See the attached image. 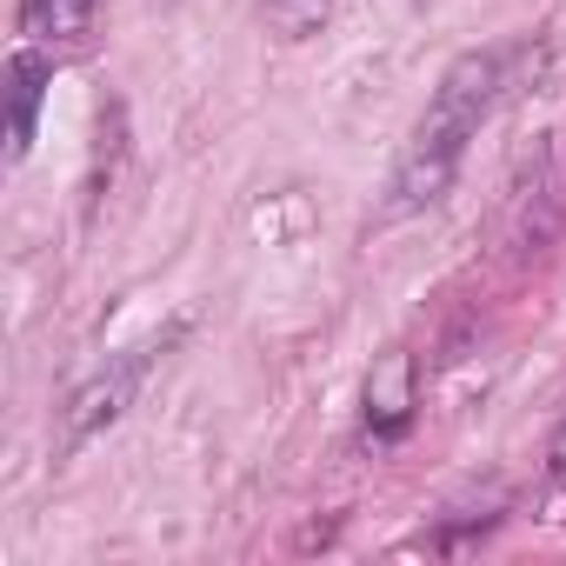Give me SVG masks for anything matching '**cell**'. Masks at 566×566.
I'll list each match as a JSON object with an SVG mask.
<instances>
[{
	"instance_id": "obj_1",
	"label": "cell",
	"mask_w": 566,
	"mask_h": 566,
	"mask_svg": "<svg viewBox=\"0 0 566 566\" xmlns=\"http://www.w3.org/2000/svg\"><path fill=\"white\" fill-rule=\"evenodd\" d=\"M500 74H506V54L500 48H467L460 61H447L427 114L413 120V140L400 147L394 160V180H387V213H420L433 207L453 180H460V160L480 134V120L493 114L500 101Z\"/></svg>"
},
{
	"instance_id": "obj_2",
	"label": "cell",
	"mask_w": 566,
	"mask_h": 566,
	"mask_svg": "<svg viewBox=\"0 0 566 566\" xmlns=\"http://www.w3.org/2000/svg\"><path fill=\"white\" fill-rule=\"evenodd\" d=\"M180 340V327L167 334V340H147V347H127V354H114L101 374H87L74 394H67V407H61V433H54V453H81L87 440H101L127 407H134V394H140V380H147V367H154V354H167Z\"/></svg>"
},
{
	"instance_id": "obj_3",
	"label": "cell",
	"mask_w": 566,
	"mask_h": 566,
	"mask_svg": "<svg viewBox=\"0 0 566 566\" xmlns=\"http://www.w3.org/2000/svg\"><path fill=\"white\" fill-rule=\"evenodd\" d=\"M566 227V154L559 147H539L533 154V180H520L506 193V253L513 260H533L559 240Z\"/></svg>"
},
{
	"instance_id": "obj_4",
	"label": "cell",
	"mask_w": 566,
	"mask_h": 566,
	"mask_svg": "<svg viewBox=\"0 0 566 566\" xmlns=\"http://www.w3.org/2000/svg\"><path fill=\"white\" fill-rule=\"evenodd\" d=\"M413 407H420V360L407 347H387L367 367V440L394 447L413 427Z\"/></svg>"
},
{
	"instance_id": "obj_5",
	"label": "cell",
	"mask_w": 566,
	"mask_h": 566,
	"mask_svg": "<svg viewBox=\"0 0 566 566\" xmlns=\"http://www.w3.org/2000/svg\"><path fill=\"white\" fill-rule=\"evenodd\" d=\"M48 81H54L48 54L21 48V54L8 61V160H28V147H34V120H41Z\"/></svg>"
},
{
	"instance_id": "obj_6",
	"label": "cell",
	"mask_w": 566,
	"mask_h": 566,
	"mask_svg": "<svg viewBox=\"0 0 566 566\" xmlns=\"http://www.w3.org/2000/svg\"><path fill=\"white\" fill-rule=\"evenodd\" d=\"M101 0H21V34L41 48H74L94 28Z\"/></svg>"
},
{
	"instance_id": "obj_7",
	"label": "cell",
	"mask_w": 566,
	"mask_h": 566,
	"mask_svg": "<svg viewBox=\"0 0 566 566\" xmlns=\"http://www.w3.org/2000/svg\"><path fill=\"white\" fill-rule=\"evenodd\" d=\"M327 8H334V0H266V28L280 41H307V34H321Z\"/></svg>"
},
{
	"instance_id": "obj_8",
	"label": "cell",
	"mask_w": 566,
	"mask_h": 566,
	"mask_svg": "<svg viewBox=\"0 0 566 566\" xmlns=\"http://www.w3.org/2000/svg\"><path fill=\"white\" fill-rule=\"evenodd\" d=\"M546 473H553V486H566V420H559L553 440H546Z\"/></svg>"
}]
</instances>
